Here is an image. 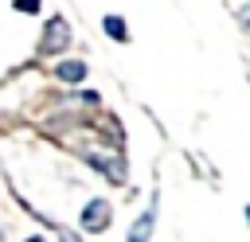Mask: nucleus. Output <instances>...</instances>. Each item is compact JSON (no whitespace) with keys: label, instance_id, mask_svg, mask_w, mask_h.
<instances>
[{"label":"nucleus","instance_id":"f257e3e1","mask_svg":"<svg viewBox=\"0 0 250 242\" xmlns=\"http://www.w3.org/2000/svg\"><path fill=\"white\" fill-rule=\"evenodd\" d=\"M78 160L86 168H94L109 183H125L129 180V164L121 156V148H109V141H102V144H78Z\"/></svg>","mask_w":250,"mask_h":242},{"label":"nucleus","instance_id":"f03ea898","mask_svg":"<svg viewBox=\"0 0 250 242\" xmlns=\"http://www.w3.org/2000/svg\"><path fill=\"white\" fill-rule=\"evenodd\" d=\"M113 215H117V207H113L109 195H90V199L78 203V219L74 222H78V230L86 238H102V234H109Z\"/></svg>","mask_w":250,"mask_h":242},{"label":"nucleus","instance_id":"7ed1b4c3","mask_svg":"<svg viewBox=\"0 0 250 242\" xmlns=\"http://www.w3.org/2000/svg\"><path fill=\"white\" fill-rule=\"evenodd\" d=\"M156 219H160V191H152L148 203L133 215V222H129V230H125V242H152V234H156Z\"/></svg>","mask_w":250,"mask_h":242},{"label":"nucleus","instance_id":"20e7f679","mask_svg":"<svg viewBox=\"0 0 250 242\" xmlns=\"http://www.w3.org/2000/svg\"><path fill=\"white\" fill-rule=\"evenodd\" d=\"M70 47V20L66 16H47L39 31V55H62Z\"/></svg>","mask_w":250,"mask_h":242},{"label":"nucleus","instance_id":"39448f33","mask_svg":"<svg viewBox=\"0 0 250 242\" xmlns=\"http://www.w3.org/2000/svg\"><path fill=\"white\" fill-rule=\"evenodd\" d=\"M86 74H90V66H86L82 59H62V62H55V66H51V78H55V82H62V86H82V82H86Z\"/></svg>","mask_w":250,"mask_h":242},{"label":"nucleus","instance_id":"423d86ee","mask_svg":"<svg viewBox=\"0 0 250 242\" xmlns=\"http://www.w3.org/2000/svg\"><path fill=\"white\" fill-rule=\"evenodd\" d=\"M102 31H105L113 43H121V47L133 39V35H129V23H125V16H117V12H105V16H102Z\"/></svg>","mask_w":250,"mask_h":242},{"label":"nucleus","instance_id":"0eeeda50","mask_svg":"<svg viewBox=\"0 0 250 242\" xmlns=\"http://www.w3.org/2000/svg\"><path fill=\"white\" fill-rule=\"evenodd\" d=\"M51 230H55V242H86V234H82V230H74V226H62V222H55Z\"/></svg>","mask_w":250,"mask_h":242},{"label":"nucleus","instance_id":"6e6552de","mask_svg":"<svg viewBox=\"0 0 250 242\" xmlns=\"http://www.w3.org/2000/svg\"><path fill=\"white\" fill-rule=\"evenodd\" d=\"M12 8H16L20 16H39V12H43V0H12Z\"/></svg>","mask_w":250,"mask_h":242},{"label":"nucleus","instance_id":"1a4fd4ad","mask_svg":"<svg viewBox=\"0 0 250 242\" xmlns=\"http://www.w3.org/2000/svg\"><path fill=\"white\" fill-rule=\"evenodd\" d=\"M20 242H51V238H47V234H39V230H31V234H23Z\"/></svg>","mask_w":250,"mask_h":242},{"label":"nucleus","instance_id":"9d476101","mask_svg":"<svg viewBox=\"0 0 250 242\" xmlns=\"http://www.w3.org/2000/svg\"><path fill=\"white\" fill-rule=\"evenodd\" d=\"M242 219H246V226H250V203H246V207H242Z\"/></svg>","mask_w":250,"mask_h":242}]
</instances>
